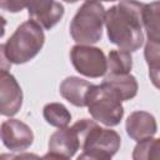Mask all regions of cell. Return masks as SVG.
I'll list each match as a JSON object with an SVG mask.
<instances>
[{
  "instance_id": "cell-11",
  "label": "cell",
  "mask_w": 160,
  "mask_h": 160,
  "mask_svg": "<svg viewBox=\"0 0 160 160\" xmlns=\"http://www.w3.org/2000/svg\"><path fill=\"white\" fill-rule=\"evenodd\" d=\"M126 131L134 140L142 141L152 138L156 132V121L149 112L135 111L126 120Z\"/></svg>"
},
{
  "instance_id": "cell-5",
  "label": "cell",
  "mask_w": 160,
  "mask_h": 160,
  "mask_svg": "<svg viewBox=\"0 0 160 160\" xmlns=\"http://www.w3.org/2000/svg\"><path fill=\"white\" fill-rule=\"evenodd\" d=\"M70 58L74 68L85 76L99 78L108 70L105 55L98 48L76 45L71 49Z\"/></svg>"
},
{
  "instance_id": "cell-13",
  "label": "cell",
  "mask_w": 160,
  "mask_h": 160,
  "mask_svg": "<svg viewBox=\"0 0 160 160\" xmlns=\"http://www.w3.org/2000/svg\"><path fill=\"white\" fill-rule=\"evenodd\" d=\"M91 88L92 84H90L89 81L82 80L80 78L70 76L61 82L60 94L75 106H86L88 95Z\"/></svg>"
},
{
  "instance_id": "cell-8",
  "label": "cell",
  "mask_w": 160,
  "mask_h": 160,
  "mask_svg": "<svg viewBox=\"0 0 160 160\" xmlns=\"http://www.w3.org/2000/svg\"><path fill=\"white\" fill-rule=\"evenodd\" d=\"M22 104V91L16 79L6 72H0V115H15Z\"/></svg>"
},
{
  "instance_id": "cell-22",
  "label": "cell",
  "mask_w": 160,
  "mask_h": 160,
  "mask_svg": "<svg viewBox=\"0 0 160 160\" xmlns=\"http://www.w3.org/2000/svg\"><path fill=\"white\" fill-rule=\"evenodd\" d=\"M11 68V62L6 58L5 54V45L0 44V72H6Z\"/></svg>"
},
{
  "instance_id": "cell-20",
  "label": "cell",
  "mask_w": 160,
  "mask_h": 160,
  "mask_svg": "<svg viewBox=\"0 0 160 160\" xmlns=\"http://www.w3.org/2000/svg\"><path fill=\"white\" fill-rule=\"evenodd\" d=\"M25 6H26V2H21V1H0V8L11 12L21 11Z\"/></svg>"
},
{
  "instance_id": "cell-18",
  "label": "cell",
  "mask_w": 160,
  "mask_h": 160,
  "mask_svg": "<svg viewBox=\"0 0 160 160\" xmlns=\"http://www.w3.org/2000/svg\"><path fill=\"white\" fill-rule=\"evenodd\" d=\"M145 58L148 60V64L150 66V71L155 72V76L158 78V70H159V41H148V45L145 48Z\"/></svg>"
},
{
  "instance_id": "cell-14",
  "label": "cell",
  "mask_w": 160,
  "mask_h": 160,
  "mask_svg": "<svg viewBox=\"0 0 160 160\" xmlns=\"http://www.w3.org/2000/svg\"><path fill=\"white\" fill-rule=\"evenodd\" d=\"M141 22H144L148 30L149 40L159 41V2L142 6Z\"/></svg>"
},
{
  "instance_id": "cell-16",
  "label": "cell",
  "mask_w": 160,
  "mask_h": 160,
  "mask_svg": "<svg viewBox=\"0 0 160 160\" xmlns=\"http://www.w3.org/2000/svg\"><path fill=\"white\" fill-rule=\"evenodd\" d=\"M108 62V70L109 74H129L132 66L131 55L128 51L124 50H112L109 54Z\"/></svg>"
},
{
  "instance_id": "cell-1",
  "label": "cell",
  "mask_w": 160,
  "mask_h": 160,
  "mask_svg": "<svg viewBox=\"0 0 160 160\" xmlns=\"http://www.w3.org/2000/svg\"><path fill=\"white\" fill-rule=\"evenodd\" d=\"M142 4L122 1L105 12V25L111 42L120 50L135 51L142 45L144 35L141 29Z\"/></svg>"
},
{
  "instance_id": "cell-6",
  "label": "cell",
  "mask_w": 160,
  "mask_h": 160,
  "mask_svg": "<svg viewBox=\"0 0 160 160\" xmlns=\"http://www.w3.org/2000/svg\"><path fill=\"white\" fill-rule=\"evenodd\" d=\"M120 136L116 131L110 129H102L96 122L85 135L81 148L84 150L100 152L112 158V155L120 148Z\"/></svg>"
},
{
  "instance_id": "cell-17",
  "label": "cell",
  "mask_w": 160,
  "mask_h": 160,
  "mask_svg": "<svg viewBox=\"0 0 160 160\" xmlns=\"http://www.w3.org/2000/svg\"><path fill=\"white\" fill-rule=\"evenodd\" d=\"M160 142L158 139H146L142 141H139L136 148L132 152L134 160H159L160 154Z\"/></svg>"
},
{
  "instance_id": "cell-10",
  "label": "cell",
  "mask_w": 160,
  "mask_h": 160,
  "mask_svg": "<svg viewBox=\"0 0 160 160\" xmlns=\"http://www.w3.org/2000/svg\"><path fill=\"white\" fill-rule=\"evenodd\" d=\"M80 148L76 131L72 128H60L49 140V152L65 158H71Z\"/></svg>"
},
{
  "instance_id": "cell-19",
  "label": "cell",
  "mask_w": 160,
  "mask_h": 160,
  "mask_svg": "<svg viewBox=\"0 0 160 160\" xmlns=\"http://www.w3.org/2000/svg\"><path fill=\"white\" fill-rule=\"evenodd\" d=\"M0 160H41L38 155L35 154H29L24 152L20 155H14V154H1Z\"/></svg>"
},
{
  "instance_id": "cell-3",
  "label": "cell",
  "mask_w": 160,
  "mask_h": 160,
  "mask_svg": "<svg viewBox=\"0 0 160 160\" xmlns=\"http://www.w3.org/2000/svg\"><path fill=\"white\" fill-rule=\"evenodd\" d=\"M105 21L104 6L98 1H86L78 10L70 25L72 39L80 45L94 44L100 40Z\"/></svg>"
},
{
  "instance_id": "cell-4",
  "label": "cell",
  "mask_w": 160,
  "mask_h": 160,
  "mask_svg": "<svg viewBox=\"0 0 160 160\" xmlns=\"http://www.w3.org/2000/svg\"><path fill=\"white\" fill-rule=\"evenodd\" d=\"M86 106L94 120L108 126L118 125L124 114L121 101L102 85H92Z\"/></svg>"
},
{
  "instance_id": "cell-15",
  "label": "cell",
  "mask_w": 160,
  "mask_h": 160,
  "mask_svg": "<svg viewBox=\"0 0 160 160\" xmlns=\"http://www.w3.org/2000/svg\"><path fill=\"white\" fill-rule=\"evenodd\" d=\"M44 118L45 120L56 128H66V125L71 120V115L68 109L59 102H51L45 105L44 108Z\"/></svg>"
},
{
  "instance_id": "cell-2",
  "label": "cell",
  "mask_w": 160,
  "mask_h": 160,
  "mask_svg": "<svg viewBox=\"0 0 160 160\" xmlns=\"http://www.w3.org/2000/svg\"><path fill=\"white\" fill-rule=\"evenodd\" d=\"M45 41L42 29L28 20L22 22L5 44V54L10 62L24 64L39 54Z\"/></svg>"
},
{
  "instance_id": "cell-7",
  "label": "cell",
  "mask_w": 160,
  "mask_h": 160,
  "mask_svg": "<svg viewBox=\"0 0 160 160\" xmlns=\"http://www.w3.org/2000/svg\"><path fill=\"white\" fill-rule=\"evenodd\" d=\"M0 135L4 145L15 151L28 149L34 140L31 129L18 119H9L4 121L0 129Z\"/></svg>"
},
{
  "instance_id": "cell-9",
  "label": "cell",
  "mask_w": 160,
  "mask_h": 160,
  "mask_svg": "<svg viewBox=\"0 0 160 160\" xmlns=\"http://www.w3.org/2000/svg\"><path fill=\"white\" fill-rule=\"evenodd\" d=\"M30 19L41 29H51L64 15V6L56 1L26 2Z\"/></svg>"
},
{
  "instance_id": "cell-12",
  "label": "cell",
  "mask_w": 160,
  "mask_h": 160,
  "mask_svg": "<svg viewBox=\"0 0 160 160\" xmlns=\"http://www.w3.org/2000/svg\"><path fill=\"white\" fill-rule=\"evenodd\" d=\"M101 85L120 101L130 100L138 92V82L130 74H108Z\"/></svg>"
},
{
  "instance_id": "cell-24",
  "label": "cell",
  "mask_w": 160,
  "mask_h": 160,
  "mask_svg": "<svg viewBox=\"0 0 160 160\" xmlns=\"http://www.w3.org/2000/svg\"><path fill=\"white\" fill-rule=\"evenodd\" d=\"M5 26H6V20L2 16H0V38L5 34Z\"/></svg>"
},
{
  "instance_id": "cell-23",
  "label": "cell",
  "mask_w": 160,
  "mask_h": 160,
  "mask_svg": "<svg viewBox=\"0 0 160 160\" xmlns=\"http://www.w3.org/2000/svg\"><path fill=\"white\" fill-rule=\"evenodd\" d=\"M41 160H70L69 158H65V156H60V155H56V154H46L44 158H41Z\"/></svg>"
},
{
  "instance_id": "cell-21",
  "label": "cell",
  "mask_w": 160,
  "mask_h": 160,
  "mask_svg": "<svg viewBox=\"0 0 160 160\" xmlns=\"http://www.w3.org/2000/svg\"><path fill=\"white\" fill-rule=\"evenodd\" d=\"M78 160H111V158L100 152L84 150V152L78 158Z\"/></svg>"
}]
</instances>
